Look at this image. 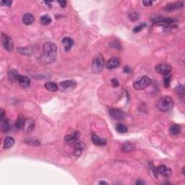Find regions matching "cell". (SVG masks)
<instances>
[{"label":"cell","instance_id":"cell-1","mask_svg":"<svg viewBox=\"0 0 185 185\" xmlns=\"http://www.w3.org/2000/svg\"><path fill=\"white\" fill-rule=\"evenodd\" d=\"M57 47L56 44L52 42L44 44L43 46V53L41 56V61L44 64H52L57 59Z\"/></svg>","mask_w":185,"mask_h":185},{"label":"cell","instance_id":"cell-2","mask_svg":"<svg viewBox=\"0 0 185 185\" xmlns=\"http://www.w3.org/2000/svg\"><path fill=\"white\" fill-rule=\"evenodd\" d=\"M152 21L155 25L163 26L165 28H171L177 25V20L171 17H155L152 18Z\"/></svg>","mask_w":185,"mask_h":185},{"label":"cell","instance_id":"cell-3","mask_svg":"<svg viewBox=\"0 0 185 185\" xmlns=\"http://www.w3.org/2000/svg\"><path fill=\"white\" fill-rule=\"evenodd\" d=\"M173 105H174V102H173V99L171 97H169V96H163L159 100L157 106H158V109L160 111L166 112V111L171 110L173 107Z\"/></svg>","mask_w":185,"mask_h":185},{"label":"cell","instance_id":"cell-4","mask_svg":"<svg viewBox=\"0 0 185 185\" xmlns=\"http://www.w3.org/2000/svg\"><path fill=\"white\" fill-rule=\"evenodd\" d=\"M104 64H105L104 58L101 54H99L95 56L92 63V70L93 73H101L103 69H104Z\"/></svg>","mask_w":185,"mask_h":185},{"label":"cell","instance_id":"cell-5","mask_svg":"<svg viewBox=\"0 0 185 185\" xmlns=\"http://www.w3.org/2000/svg\"><path fill=\"white\" fill-rule=\"evenodd\" d=\"M150 83H151V80L148 77L143 76L140 78L139 80H136L134 83L133 87L137 91H141V90L146 88Z\"/></svg>","mask_w":185,"mask_h":185},{"label":"cell","instance_id":"cell-6","mask_svg":"<svg viewBox=\"0 0 185 185\" xmlns=\"http://www.w3.org/2000/svg\"><path fill=\"white\" fill-rule=\"evenodd\" d=\"M153 173H154L155 176H158V174L162 175V176H165V177H169L171 175V170L168 167L165 166H160L156 168H154L153 169Z\"/></svg>","mask_w":185,"mask_h":185},{"label":"cell","instance_id":"cell-7","mask_svg":"<svg viewBox=\"0 0 185 185\" xmlns=\"http://www.w3.org/2000/svg\"><path fill=\"white\" fill-rule=\"evenodd\" d=\"M1 42H2V45L4 48L8 52H12L14 49V43L12 38H10L7 34L2 33L1 36Z\"/></svg>","mask_w":185,"mask_h":185},{"label":"cell","instance_id":"cell-8","mask_svg":"<svg viewBox=\"0 0 185 185\" xmlns=\"http://www.w3.org/2000/svg\"><path fill=\"white\" fill-rule=\"evenodd\" d=\"M155 71L159 74H161L163 75L169 74L170 72L171 71V67L168 64L166 63H161L158 64L155 66Z\"/></svg>","mask_w":185,"mask_h":185},{"label":"cell","instance_id":"cell-9","mask_svg":"<svg viewBox=\"0 0 185 185\" xmlns=\"http://www.w3.org/2000/svg\"><path fill=\"white\" fill-rule=\"evenodd\" d=\"M184 2L183 1H176V2L173 3H170L168 4L165 7L164 9L166 12H173V11L179 10V9H181L184 7Z\"/></svg>","mask_w":185,"mask_h":185},{"label":"cell","instance_id":"cell-10","mask_svg":"<svg viewBox=\"0 0 185 185\" xmlns=\"http://www.w3.org/2000/svg\"><path fill=\"white\" fill-rule=\"evenodd\" d=\"M109 114L113 119L117 120H122L125 118V114L120 109H109Z\"/></svg>","mask_w":185,"mask_h":185},{"label":"cell","instance_id":"cell-11","mask_svg":"<svg viewBox=\"0 0 185 185\" xmlns=\"http://www.w3.org/2000/svg\"><path fill=\"white\" fill-rule=\"evenodd\" d=\"M76 85L77 83L75 80H65V81H62L59 83V87L62 91H67V90L74 89L76 87Z\"/></svg>","mask_w":185,"mask_h":185},{"label":"cell","instance_id":"cell-12","mask_svg":"<svg viewBox=\"0 0 185 185\" xmlns=\"http://www.w3.org/2000/svg\"><path fill=\"white\" fill-rule=\"evenodd\" d=\"M17 82H18L19 85L22 88H28L30 86V80L25 75H18Z\"/></svg>","mask_w":185,"mask_h":185},{"label":"cell","instance_id":"cell-13","mask_svg":"<svg viewBox=\"0 0 185 185\" xmlns=\"http://www.w3.org/2000/svg\"><path fill=\"white\" fill-rule=\"evenodd\" d=\"M86 145L83 142H78L75 145L74 148V155L75 156L79 157L82 155L83 150H84Z\"/></svg>","mask_w":185,"mask_h":185},{"label":"cell","instance_id":"cell-14","mask_svg":"<svg viewBox=\"0 0 185 185\" xmlns=\"http://www.w3.org/2000/svg\"><path fill=\"white\" fill-rule=\"evenodd\" d=\"M92 141L95 145H98V146H104L107 142L106 139L101 138V137L96 135L95 133L92 134Z\"/></svg>","mask_w":185,"mask_h":185},{"label":"cell","instance_id":"cell-15","mask_svg":"<svg viewBox=\"0 0 185 185\" xmlns=\"http://www.w3.org/2000/svg\"><path fill=\"white\" fill-rule=\"evenodd\" d=\"M62 45L64 46V48L66 52H68L72 49L73 44H74V41L73 39L70 37H65L62 39Z\"/></svg>","mask_w":185,"mask_h":185},{"label":"cell","instance_id":"cell-16","mask_svg":"<svg viewBox=\"0 0 185 185\" xmlns=\"http://www.w3.org/2000/svg\"><path fill=\"white\" fill-rule=\"evenodd\" d=\"M119 64H120V62H119V59L117 57H113L108 61L107 64H106V67L109 70H112V69L117 68V67H119Z\"/></svg>","mask_w":185,"mask_h":185},{"label":"cell","instance_id":"cell-17","mask_svg":"<svg viewBox=\"0 0 185 185\" xmlns=\"http://www.w3.org/2000/svg\"><path fill=\"white\" fill-rule=\"evenodd\" d=\"M35 127V122L33 119H25V123H24L23 129L25 132H30L34 129Z\"/></svg>","mask_w":185,"mask_h":185},{"label":"cell","instance_id":"cell-18","mask_svg":"<svg viewBox=\"0 0 185 185\" xmlns=\"http://www.w3.org/2000/svg\"><path fill=\"white\" fill-rule=\"evenodd\" d=\"M22 22H23L25 25H30L34 22L35 17H34V16L32 14H30V13H26V14H25L22 16Z\"/></svg>","mask_w":185,"mask_h":185},{"label":"cell","instance_id":"cell-19","mask_svg":"<svg viewBox=\"0 0 185 185\" xmlns=\"http://www.w3.org/2000/svg\"><path fill=\"white\" fill-rule=\"evenodd\" d=\"M80 137V133L79 132H73L70 135H67L65 136V140L66 142H67L70 143V142H74L76 141V140H78Z\"/></svg>","mask_w":185,"mask_h":185},{"label":"cell","instance_id":"cell-20","mask_svg":"<svg viewBox=\"0 0 185 185\" xmlns=\"http://www.w3.org/2000/svg\"><path fill=\"white\" fill-rule=\"evenodd\" d=\"M134 149H135V145L130 142H124L122 146V150L124 153H129V152L132 151Z\"/></svg>","mask_w":185,"mask_h":185},{"label":"cell","instance_id":"cell-21","mask_svg":"<svg viewBox=\"0 0 185 185\" xmlns=\"http://www.w3.org/2000/svg\"><path fill=\"white\" fill-rule=\"evenodd\" d=\"M44 87H45L46 89L51 91V92H56L57 91H58V86L53 82H46L44 84Z\"/></svg>","mask_w":185,"mask_h":185},{"label":"cell","instance_id":"cell-22","mask_svg":"<svg viewBox=\"0 0 185 185\" xmlns=\"http://www.w3.org/2000/svg\"><path fill=\"white\" fill-rule=\"evenodd\" d=\"M15 145V140L12 137H7L4 142V149H9Z\"/></svg>","mask_w":185,"mask_h":185},{"label":"cell","instance_id":"cell-23","mask_svg":"<svg viewBox=\"0 0 185 185\" xmlns=\"http://www.w3.org/2000/svg\"><path fill=\"white\" fill-rule=\"evenodd\" d=\"M169 132L171 135H177L181 132V126L179 124H173L170 127Z\"/></svg>","mask_w":185,"mask_h":185},{"label":"cell","instance_id":"cell-24","mask_svg":"<svg viewBox=\"0 0 185 185\" xmlns=\"http://www.w3.org/2000/svg\"><path fill=\"white\" fill-rule=\"evenodd\" d=\"M52 19L48 15H44L40 17V23L43 25H48L52 23Z\"/></svg>","mask_w":185,"mask_h":185},{"label":"cell","instance_id":"cell-25","mask_svg":"<svg viewBox=\"0 0 185 185\" xmlns=\"http://www.w3.org/2000/svg\"><path fill=\"white\" fill-rule=\"evenodd\" d=\"M18 73L15 70H10L8 72V78L11 82L17 81V76H18Z\"/></svg>","mask_w":185,"mask_h":185},{"label":"cell","instance_id":"cell-26","mask_svg":"<svg viewBox=\"0 0 185 185\" xmlns=\"http://www.w3.org/2000/svg\"><path fill=\"white\" fill-rule=\"evenodd\" d=\"M25 119H24L23 116L20 115L19 116L18 119H17V122L15 124V127L17 130H21V129H23L24 123H25Z\"/></svg>","mask_w":185,"mask_h":185},{"label":"cell","instance_id":"cell-27","mask_svg":"<svg viewBox=\"0 0 185 185\" xmlns=\"http://www.w3.org/2000/svg\"><path fill=\"white\" fill-rule=\"evenodd\" d=\"M10 130V124H9V120L8 119H3L1 121V130L4 132H7Z\"/></svg>","mask_w":185,"mask_h":185},{"label":"cell","instance_id":"cell-28","mask_svg":"<svg viewBox=\"0 0 185 185\" xmlns=\"http://www.w3.org/2000/svg\"><path fill=\"white\" fill-rule=\"evenodd\" d=\"M116 130L119 133H126V132L128 131V129L126 127L125 125H124L123 124L121 123H118L117 125H116Z\"/></svg>","mask_w":185,"mask_h":185},{"label":"cell","instance_id":"cell-29","mask_svg":"<svg viewBox=\"0 0 185 185\" xmlns=\"http://www.w3.org/2000/svg\"><path fill=\"white\" fill-rule=\"evenodd\" d=\"M19 52L22 54L24 55H28L32 53V49L30 47H24V48H19L18 49Z\"/></svg>","mask_w":185,"mask_h":185},{"label":"cell","instance_id":"cell-30","mask_svg":"<svg viewBox=\"0 0 185 185\" xmlns=\"http://www.w3.org/2000/svg\"><path fill=\"white\" fill-rule=\"evenodd\" d=\"M171 75L170 74H167L163 75V81H164L165 88H168L169 87L170 83H171Z\"/></svg>","mask_w":185,"mask_h":185},{"label":"cell","instance_id":"cell-31","mask_svg":"<svg viewBox=\"0 0 185 185\" xmlns=\"http://www.w3.org/2000/svg\"><path fill=\"white\" fill-rule=\"evenodd\" d=\"M129 19L131 21H136L139 18H140V15H138V13H137L136 12H132L129 14L128 15Z\"/></svg>","mask_w":185,"mask_h":185},{"label":"cell","instance_id":"cell-32","mask_svg":"<svg viewBox=\"0 0 185 185\" xmlns=\"http://www.w3.org/2000/svg\"><path fill=\"white\" fill-rule=\"evenodd\" d=\"M147 26L146 23H145V22H142V23H140V25L135 26V28H134L133 29V32L134 33H138L140 32V31H141L142 29L144 28H145Z\"/></svg>","mask_w":185,"mask_h":185},{"label":"cell","instance_id":"cell-33","mask_svg":"<svg viewBox=\"0 0 185 185\" xmlns=\"http://www.w3.org/2000/svg\"><path fill=\"white\" fill-rule=\"evenodd\" d=\"M12 4V1H8V0H7V1H1V5L10 7Z\"/></svg>","mask_w":185,"mask_h":185},{"label":"cell","instance_id":"cell-34","mask_svg":"<svg viewBox=\"0 0 185 185\" xmlns=\"http://www.w3.org/2000/svg\"><path fill=\"white\" fill-rule=\"evenodd\" d=\"M142 4H144V6L145 7H150L152 6V4H153V1H142Z\"/></svg>","mask_w":185,"mask_h":185},{"label":"cell","instance_id":"cell-35","mask_svg":"<svg viewBox=\"0 0 185 185\" xmlns=\"http://www.w3.org/2000/svg\"><path fill=\"white\" fill-rule=\"evenodd\" d=\"M111 83H112L113 86L114 87H117V86H119V82H118V80L117 79L111 80Z\"/></svg>","mask_w":185,"mask_h":185},{"label":"cell","instance_id":"cell-36","mask_svg":"<svg viewBox=\"0 0 185 185\" xmlns=\"http://www.w3.org/2000/svg\"><path fill=\"white\" fill-rule=\"evenodd\" d=\"M131 71H132V70H131V69L129 67H127V66H126L124 68V73H131Z\"/></svg>","mask_w":185,"mask_h":185},{"label":"cell","instance_id":"cell-37","mask_svg":"<svg viewBox=\"0 0 185 185\" xmlns=\"http://www.w3.org/2000/svg\"><path fill=\"white\" fill-rule=\"evenodd\" d=\"M4 116H5V112H4V109H1V121L4 119Z\"/></svg>","mask_w":185,"mask_h":185},{"label":"cell","instance_id":"cell-38","mask_svg":"<svg viewBox=\"0 0 185 185\" xmlns=\"http://www.w3.org/2000/svg\"><path fill=\"white\" fill-rule=\"evenodd\" d=\"M59 3L62 7H65V6H66V4H67V2L65 1H59Z\"/></svg>","mask_w":185,"mask_h":185},{"label":"cell","instance_id":"cell-39","mask_svg":"<svg viewBox=\"0 0 185 185\" xmlns=\"http://www.w3.org/2000/svg\"><path fill=\"white\" fill-rule=\"evenodd\" d=\"M145 183L144 182V181H137V182H136V184H145Z\"/></svg>","mask_w":185,"mask_h":185},{"label":"cell","instance_id":"cell-40","mask_svg":"<svg viewBox=\"0 0 185 185\" xmlns=\"http://www.w3.org/2000/svg\"><path fill=\"white\" fill-rule=\"evenodd\" d=\"M100 184H107V183L106 182H105V181H101V182H100Z\"/></svg>","mask_w":185,"mask_h":185}]
</instances>
